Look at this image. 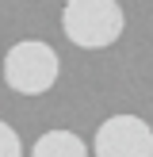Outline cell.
Here are the masks:
<instances>
[{"mask_svg": "<svg viewBox=\"0 0 153 157\" xmlns=\"http://www.w3.org/2000/svg\"><path fill=\"white\" fill-rule=\"evenodd\" d=\"M61 31L80 50H107L122 38L126 15H122L119 0H65Z\"/></svg>", "mask_w": 153, "mask_h": 157, "instance_id": "obj_1", "label": "cell"}, {"mask_svg": "<svg viewBox=\"0 0 153 157\" xmlns=\"http://www.w3.org/2000/svg\"><path fill=\"white\" fill-rule=\"evenodd\" d=\"M58 73H61V61H58L50 42L27 38V42H15L4 54V81L19 96H42V92H50L58 84Z\"/></svg>", "mask_w": 153, "mask_h": 157, "instance_id": "obj_2", "label": "cell"}, {"mask_svg": "<svg viewBox=\"0 0 153 157\" xmlns=\"http://www.w3.org/2000/svg\"><path fill=\"white\" fill-rule=\"evenodd\" d=\"M96 157H153V127L138 115H111L99 123Z\"/></svg>", "mask_w": 153, "mask_h": 157, "instance_id": "obj_3", "label": "cell"}, {"mask_svg": "<svg viewBox=\"0 0 153 157\" xmlns=\"http://www.w3.org/2000/svg\"><path fill=\"white\" fill-rule=\"evenodd\" d=\"M31 157H88V146H84V138L73 134V130H46L35 142Z\"/></svg>", "mask_w": 153, "mask_h": 157, "instance_id": "obj_4", "label": "cell"}, {"mask_svg": "<svg viewBox=\"0 0 153 157\" xmlns=\"http://www.w3.org/2000/svg\"><path fill=\"white\" fill-rule=\"evenodd\" d=\"M0 157H23V142L4 119H0Z\"/></svg>", "mask_w": 153, "mask_h": 157, "instance_id": "obj_5", "label": "cell"}]
</instances>
